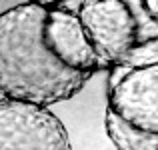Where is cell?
Returning <instances> with one entry per match:
<instances>
[{"mask_svg": "<svg viewBox=\"0 0 158 150\" xmlns=\"http://www.w3.org/2000/svg\"><path fill=\"white\" fill-rule=\"evenodd\" d=\"M0 150H72L64 122L48 106L0 98Z\"/></svg>", "mask_w": 158, "mask_h": 150, "instance_id": "obj_4", "label": "cell"}, {"mask_svg": "<svg viewBox=\"0 0 158 150\" xmlns=\"http://www.w3.org/2000/svg\"><path fill=\"white\" fill-rule=\"evenodd\" d=\"M28 2L42 4V6H64V8H74V10H78L82 0H28Z\"/></svg>", "mask_w": 158, "mask_h": 150, "instance_id": "obj_5", "label": "cell"}, {"mask_svg": "<svg viewBox=\"0 0 158 150\" xmlns=\"http://www.w3.org/2000/svg\"><path fill=\"white\" fill-rule=\"evenodd\" d=\"M78 16L106 72L158 64V0H82Z\"/></svg>", "mask_w": 158, "mask_h": 150, "instance_id": "obj_2", "label": "cell"}, {"mask_svg": "<svg viewBox=\"0 0 158 150\" xmlns=\"http://www.w3.org/2000/svg\"><path fill=\"white\" fill-rule=\"evenodd\" d=\"M106 72L78 10L24 2L0 12V94L56 106Z\"/></svg>", "mask_w": 158, "mask_h": 150, "instance_id": "obj_1", "label": "cell"}, {"mask_svg": "<svg viewBox=\"0 0 158 150\" xmlns=\"http://www.w3.org/2000/svg\"><path fill=\"white\" fill-rule=\"evenodd\" d=\"M104 128L116 150H158V64L108 70Z\"/></svg>", "mask_w": 158, "mask_h": 150, "instance_id": "obj_3", "label": "cell"}, {"mask_svg": "<svg viewBox=\"0 0 158 150\" xmlns=\"http://www.w3.org/2000/svg\"><path fill=\"white\" fill-rule=\"evenodd\" d=\"M112 150H116V148H112Z\"/></svg>", "mask_w": 158, "mask_h": 150, "instance_id": "obj_6", "label": "cell"}]
</instances>
